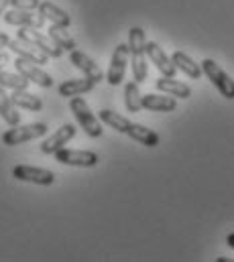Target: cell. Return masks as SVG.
Masks as SVG:
<instances>
[{
  "instance_id": "cell-1",
  "label": "cell",
  "mask_w": 234,
  "mask_h": 262,
  "mask_svg": "<svg viewBox=\"0 0 234 262\" xmlns=\"http://www.w3.org/2000/svg\"><path fill=\"white\" fill-rule=\"evenodd\" d=\"M98 118H100L102 124H108V128H114L120 134H128L132 140L141 142L143 146L153 148V146H157L161 142L159 134L155 130H151V128H147L143 124H136V122L124 118L122 114H118L114 110H100L98 112Z\"/></svg>"
},
{
  "instance_id": "cell-2",
  "label": "cell",
  "mask_w": 234,
  "mask_h": 262,
  "mask_svg": "<svg viewBox=\"0 0 234 262\" xmlns=\"http://www.w3.org/2000/svg\"><path fill=\"white\" fill-rule=\"evenodd\" d=\"M128 57H130L134 81L143 83L147 79L149 69H147V39L141 27H132L128 31Z\"/></svg>"
},
{
  "instance_id": "cell-3",
  "label": "cell",
  "mask_w": 234,
  "mask_h": 262,
  "mask_svg": "<svg viewBox=\"0 0 234 262\" xmlns=\"http://www.w3.org/2000/svg\"><path fill=\"white\" fill-rule=\"evenodd\" d=\"M69 110H71V114L75 116L77 124L84 128V132H86L90 138H100V136H102V132H104L102 122H100L98 116L92 114V110H90V106H88V102H86L84 98H80V96L69 98Z\"/></svg>"
},
{
  "instance_id": "cell-4",
  "label": "cell",
  "mask_w": 234,
  "mask_h": 262,
  "mask_svg": "<svg viewBox=\"0 0 234 262\" xmlns=\"http://www.w3.org/2000/svg\"><path fill=\"white\" fill-rule=\"evenodd\" d=\"M45 134H47V124H43V122H31V124H23V126L16 124L2 134V142L6 146H16V144H25L29 140L41 138Z\"/></svg>"
},
{
  "instance_id": "cell-5",
  "label": "cell",
  "mask_w": 234,
  "mask_h": 262,
  "mask_svg": "<svg viewBox=\"0 0 234 262\" xmlns=\"http://www.w3.org/2000/svg\"><path fill=\"white\" fill-rule=\"evenodd\" d=\"M16 39H21V41H27V43L35 45V47H37V49H41L45 55H49V59H59V57L63 55V49L57 47V45L49 39V35H43L39 29L18 27V31H16Z\"/></svg>"
},
{
  "instance_id": "cell-6",
  "label": "cell",
  "mask_w": 234,
  "mask_h": 262,
  "mask_svg": "<svg viewBox=\"0 0 234 262\" xmlns=\"http://www.w3.org/2000/svg\"><path fill=\"white\" fill-rule=\"evenodd\" d=\"M202 73H206V77L214 83V88L226 100H234V79L214 59H204L202 61Z\"/></svg>"
},
{
  "instance_id": "cell-7",
  "label": "cell",
  "mask_w": 234,
  "mask_h": 262,
  "mask_svg": "<svg viewBox=\"0 0 234 262\" xmlns=\"http://www.w3.org/2000/svg\"><path fill=\"white\" fill-rule=\"evenodd\" d=\"M12 177L18 181H27V183H35V185H53L55 183V173L49 169H41V167H31V165H16L12 169Z\"/></svg>"
},
{
  "instance_id": "cell-8",
  "label": "cell",
  "mask_w": 234,
  "mask_h": 262,
  "mask_svg": "<svg viewBox=\"0 0 234 262\" xmlns=\"http://www.w3.org/2000/svg\"><path fill=\"white\" fill-rule=\"evenodd\" d=\"M55 161L61 165L69 167H96L98 165V155L92 150H73V148H59L55 152Z\"/></svg>"
},
{
  "instance_id": "cell-9",
  "label": "cell",
  "mask_w": 234,
  "mask_h": 262,
  "mask_svg": "<svg viewBox=\"0 0 234 262\" xmlns=\"http://www.w3.org/2000/svg\"><path fill=\"white\" fill-rule=\"evenodd\" d=\"M128 66V43H118L112 51V61L108 67V77L106 81L110 85H120L124 81V73Z\"/></svg>"
},
{
  "instance_id": "cell-10",
  "label": "cell",
  "mask_w": 234,
  "mask_h": 262,
  "mask_svg": "<svg viewBox=\"0 0 234 262\" xmlns=\"http://www.w3.org/2000/svg\"><path fill=\"white\" fill-rule=\"evenodd\" d=\"M4 23L10 27H29V29H41L47 20L41 12H33V10H4Z\"/></svg>"
},
{
  "instance_id": "cell-11",
  "label": "cell",
  "mask_w": 234,
  "mask_h": 262,
  "mask_svg": "<svg viewBox=\"0 0 234 262\" xmlns=\"http://www.w3.org/2000/svg\"><path fill=\"white\" fill-rule=\"evenodd\" d=\"M14 67H16V71H18L23 77H27L31 83H37L39 88H51V85H53V77H51L47 71H43L41 66L29 61V59L16 57Z\"/></svg>"
},
{
  "instance_id": "cell-12",
  "label": "cell",
  "mask_w": 234,
  "mask_h": 262,
  "mask_svg": "<svg viewBox=\"0 0 234 262\" xmlns=\"http://www.w3.org/2000/svg\"><path fill=\"white\" fill-rule=\"evenodd\" d=\"M147 57L159 69L161 75H165V77H176L177 75V67L173 66L171 57H167V53L157 45V41H147Z\"/></svg>"
},
{
  "instance_id": "cell-13",
  "label": "cell",
  "mask_w": 234,
  "mask_h": 262,
  "mask_svg": "<svg viewBox=\"0 0 234 262\" xmlns=\"http://www.w3.org/2000/svg\"><path fill=\"white\" fill-rule=\"evenodd\" d=\"M69 61H71V66L73 67H77L86 77H90L94 83H100V81L104 79L102 69L98 67V63H96L92 57H88L86 53L73 49V51H69Z\"/></svg>"
},
{
  "instance_id": "cell-14",
  "label": "cell",
  "mask_w": 234,
  "mask_h": 262,
  "mask_svg": "<svg viewBox=\"0 0 234 262\" xmlns=\"http://www.w3.org/2000/svg\"><path fill=\"white\" fill-rule=\"evenodd\" d=\"M8 49L16 55V57H23V59H29L37 66H45L49 61V55H45L41 49H37L35 45L27 43V41H21V39H10L8 41Z\"/></svg>"
},
{
  "instance_id": "cell-15",
  "label": "cell",
  "mask_w": 234,
  "mask_h": 262,
  "mask_svg": "<svg viewBox=\"0 0 234 262\" xmlns=\"http://www.w3.org/2000/svg\"><path fill=\"white\" fill-rule=\"evenodd\" d=\"M75 136V126L73 124H63L59 130H55L49 138H45L41 142V152L43 155H55L59 148H63V144H67L71 138Z\"/></svg>"
},
{
  "instance_id": "cell-16",
  "label": "cell",
  "mask_w": 234,
  "mask_h": 262,
  "mask_svg": "<svg viewBox=\"0 0 234 262\" xmlns=\"http://www.w3.org/2000/svg\"><path fill=\"white\" fill-rule=\"evenodd\" d=\"M94 81L90 77H77V79H65L63 83H59V96L63 98H73V96H82L94 90Z\"/></svg>"
},
{
  "instance_id": "cell-17",
  "label": "cell",
  "mask_w": 234,
  "mask_h": 262,
  "mask_svg": "<svg viewBox=\"0 0 234 262\" xmlns=\"http://www.w3.org/2000/svg\"><path fill=\"white\" fill-rule=\"evenodd\" d=\"M155 88L163 94H169V96H176V98H181V100H187L191 96V90L187 83L183 81H177L176 77H165L161 75L157 81H155Z\"/></svg>"
},
{
  "instance_id": "cell-18",
  "label": "cell",
  "mask_w": 234,
  "mask_h": 262,
  "mask_svg": "<svg viewBox=\"0 0 234 262\" xmlns=\"http://www.w3.org/2000/svg\"><path fill=\"white\" fill-rule=\"evenodd\" d=\"M39 12L45 16V20H49L51 25H57V27H63V29H67L69 25H71V16L63 10V8H59L57 4H53V2H49V0H43L41 4H39Z\"/></svg>"
},
{
  "instance_id": "cell-19",
  "label": "cell",
  "mask_w": 234,
  "mask_h": 262,
  "mask_svg": "<svg viewBox=\"0 0 234 262\" xmlns=\"http://www.w3.org/2000/svg\"><path fill=\"white\" fill-rule=\"evenodd\" d=\"M143 108L151 110V112H173L177 108V100L169 98V96L143 94Z\"/></svg>"
},
{
  "instance_id": "cell-20",
  "label": "cell",
  "mask_w": 234,
  "mask_h": 262,
  "mask_svg": "<svg viewBox=\"0 0 234 262\" xmlns=\"http://www.w3.org/2000/svg\"><path fill=\"white\" fill-rule=\"evenodd\" d=\"M0 118L8 124V126H16L21 124V112L16 110L14 102L10 100V96L6 94V90L0 85Z\"/></svg>"
},
{
  "instance_id": "cell-21",
  "label": "cell",
  "mask_w": 234,
  "mask_h": 262,
  "mask_svg": "<svg viewBox=\"0 0 234 262\" xmlns=\"http://www.w3.org/2000/svg\"><path fill=\"white\" fill-rule=\"evenodd\" d=\"M171 61H173V66L177 67V71H183L187 77H191V79H200V77H202V66L196 63L187 53H183V51H173Z\"/></svg>"
},
{
  "instance_id": "cell-22",
  "label": "cell",
  "mask_w": 234,
  "mask_h": 262,
  "mask_svg": "<svg viewBox=\"0 0 234 262\" xmlns=\"http://www.w3.org/2000/svg\"><path fill=\"white\" fill-rule=\"evenodd\" d=\"M10 100H12V102H14V106H16V108H21V110L39 112V110L43 108L41 98H39V96H35V94H29L27 90H14V92L10 94Z\"/></svg>"
},
{
  "instance_id": "cell-23",
  "label": "cell",
  "mask_w": 234,
  "mask_h": 262,
  "mask_svg": "<svg viewBox=\"0 0 234 262\" xmlns=\"http://www.w3.org/2000/svg\"><path fill=\"white\" fill-rule=\"evenodd\" d=\"M124 108L128 112H134V114L143 110V96H141L136 81H128L124 85Z\"/></svg>"
},
{
  "instance_id": "cell-24",
  "label": "cell",
  "mask_w": 234,
  "mask_h": 262,
  "mask_svg": "<svg viewBox=\"0 0 234 262\" xmlns=\"http://www.w3.org/2000/svg\"><path fill=\"white\" fill-rule=\"evenodd\" d=\"M49 39L57 45V47H61L63 51H73L77 45H75V41L69 37V33L63 29V27H57V25H51L49 27Z\"/></svg>"
},
{
  "instance_id": "cell-25",
  "label": "cell",
  "mask_w": 234,
  "mask_h": 262,
  "mask_svg": "<svg viewBox=\"0 0 234 262\" xmlns=\"http://www.w3.org/2000/svg\"><path fill=\"white\" fill-rule=\"evenodd\" d=\"M29 79L27 77H23L18 71L16 73H10V71H0V85L4 88V90H27L29 88Z\"/></svg>"
},
{
  "instance_id": "cell-26",
  "label": "cell",
  "mask_w": 234,
  "mask_h": 262,
  "mask_svg": "<svg viewBox=\"0 0 234 262\" xmlns=\"http://www.w3.org/2000/svg\"><path fill=\"white\" fill-rule=\"evenodd\" d=\"M41 0H10V6L12 8H18V10H35L39 8Z\"/></svg>"
},
{
  "instance_id": "cell-27",
  "label": "cell",
  "mask_w": 234,
  "mask_h": 262,
  "mask_svg": "<svg viewBox=\"0 0 234 262\" xmlns=\"http://www.w3.org/2000/svg\"><path fill=\"white\" fill-rule=\"evenodd\" d=\"M8 41H10V37L6 33H0V51H4V47H8Z\"/></svg>"
},
{
  "instance_id": "cell-28",
  "label": "cell",
  "mask_w": 234,
  "mask_h": 262,
  "mask_svg": "<svg viewBox=\"0 0 234 262\" xmlns=\"http://www.w3.org/2000/svg\"><path fill=\"white\" fill-rule=\"evenodd\" d=\"M8 59H10V57H8V53H6V51H0V71H2L4 66L8 63Z\"/></svg>"
},
{
  "instance_id": "cell-29",
  "label": "cell",
  "mask_w": 234,
  "mask_h": 262,
  "mask_svg": "<svg viewBox=\"0 0 234 262\" xmlns=\"http://www.w3.org/2000/svg\"><path fill=\"white\" fill-rule=\"evenodd\" d=\"M10 6V0H0V16L4 14V10Z\"/></svg>"
},
{
  "instance_id": "cell-30",
  "label": "cell",
  "mask_w": 234,
  "mask_h": 262,
  "mask_svg": "<svg viewBox=\"0 0 234 262\" xmlns=\"http://www.w3.org/2000/svg\"><path fill=\"white\" fill-rule=\"evenodd\" d=\"M226 244H228V246H230V248L234 250V232H232V234H228V236H226Z\"/></svg>"
},
{
  "instance_id": "cell-31",
  "label": "cell",
  "mask_w": 234,
  "mask_h": 262,
  "mask_svg": "<svg viewBox=\"0 0 234 262\" xmlns=\"http://www.w3.org/2000/svg\"><path fill=\"white\" fill-rule=\"evenodd\" d=\"M218 262H232L230 258H226V256H220V258H216Z\"/></svg>"
}]
</instances>
